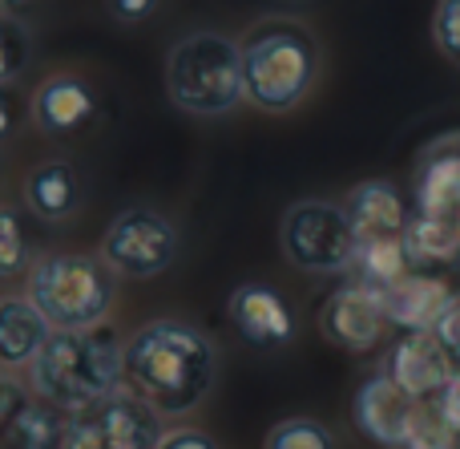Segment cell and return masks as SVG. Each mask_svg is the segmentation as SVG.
<instances>
[{
    "instance_id": "cell-1",
    "label": "cell",
    "mask_w": 460,
    "mask_h": 449,
    "mask_svg": "<svg viewBox=\"0 0 460 449\" xmlns=\"http://www.w3.org/2000/svg\"><path fill=\"white\" fill-rule=\"evenodd\" d=\"M126 381L158 413H190L218 377V348L186 320H150L121 345Z\"/></svg>"
},
{
    "instance_id": "cell-2",
    "label": "cell",
    "mask_w": 460,
    "mask_h": 449,
    "mask_svg": "<svg viewBox=\"0 0 460 449\" xmlns=\"http://www.w3.org/2000/svg\"><path fill=\"white\" fill-rule=\"evenodd\" d=\"M243 97L262 113H291L315 89L323 57L315 32L291 16H267L238 40Z\"/></svg>"
},
{
    "instance_id": "cell-3",
    "label": "cell",
    "mask_w": 460,
    "mask_h": 449,
    "mask_svg": "<svg viewBox=\"0 0 460 449\" xmlns=\"http://www.w3.org/2000/svg\"><path fill=\"white\" fill-rule=\"evenodd\" d=\"M126 381V356L110 332H53L37 361L29 364V385L40 401L61 413H81L118 393Z\"/></svg>"
},
{
    "instance_id": "cell-4",
    "label": "cell",
    "mask_w": 460,
    "mask_h": 449,
    "mask_svg": "<svg viewBox=\"0 0 460 449\" xmlns=\"http://www.w3.org/2000/svg\"><path fill=\"white\" fill-rule=\"evenodd\" d=\"M24 296L37 304L53 332H85L110 320L118 300V275L102 264V256L49 251L32 259Z\"/></svg>"
},
{
    "instance_id": "cell-5",
    "label": "cell",
    "mask_w": 460,
    "mask_h": 449,
    "mask_svg": "<svg viewBox=\"0 0 460 449\" xmlns=\"http://www.w3.org/2000/svg\"><path fill=\"white\" fill-rule=\"evenodd\" d=\"M166 97L190 118H226L243 97L238 40L215 29L186 32L166 57Z\"/></svg>"
},
{
    "instance_id": "cell-6",
    "label": "cell",
    "mask_w": 460,
    "mask_h": 449,
    "mask_svg": "<svg viewBox=\"0 0 460 449\" xmlns=\"http://www.w3.org/2000/svg\"><path fill=\"white\" fill-rule=\"evenodd\" d=\"M279 247L287 264L307 275H340L356 264V231H351L343 202L299 199L279 219Z\"/></svg>"
},
{
    "instance_id": "cell-7",
    "label": "cell",
    "mask_w": 460,
    "mask_h": 449,
    "mask_svg": "<svg viewBox=\"0 0 460 449\" xmlns=\"http://www.w3.org/2000/svg\"><path fill=\"white\" fill-rule=\"evenodd\" d=\"M182 251V231L170 215L154 207H126L110 219L102 235V264L126 280H154L166 267H174Z\"/></svg>"
},
{
    "instance_id": "cell-8",
    "label": "cell",
    "mask_w": 460,
    "mask_h": 449,
    "mask_svg": "<svg viewBox=\"0 0 460 449\" xmlns=\"http://www.w3.org/2000/svg\"><path fill=\"white\" fill-rule=\"evenodd\" d=\"M162 434V413L137 393L118 389L89 409L69 413L61 449H158Z\"/></svg>"
},
{
    "instance_id": "cell-9",
    "label": "cell",
    "mask_w": 460,
    "mask_h": 449,
    "mask_svg": "<svg viewBox=\"0 0 460 449\" xmlns=\"http://www.w3.org/2000/svg\"><path fill=\"white\" fill-rule=\"evenodd\" d=\"M388 328V312H384V296L364 283H343L319 304V332L343 353H372L384 340Z\"/></svg>"
},
{
    "instance_id": "cell-10",
    "label": "cell",
    "mask_w": 460,
    "mask_h": 449,
    "mask_svg": "<svg viewBox=\"0 0 460 449\" xmlns=\"http://www.w3.org/2000/svg\"><path fill=\"white\" fill-rule=\"evenodd\" d=\"M388 377L404 389L412 401H437L456 377L453 356L437 340V332H404L392 345Z\"/></svg>"
},
{
    "instance_id": "cell-11",
    "label": "cell",
    "mask_w": 460,
    "mask_h": 449,
    "mask_svg": "<svg viewBox=\"0 0 460 449\" xmlns=\"http://www.w3.org/2000/svg\"><path fill=\"white\" fill-rule=\"evenodd\" d=\"M226 316L234 332L254 348H283L295 340V316L287 300L267 283H238L226 300Z\"/></svg>"
},
{
    "instance_id": "cell-12",
    "label": "cell",
    "mask_w": 460,
    "mask_h": 449,
    "mask_svg": "<svg viewBox=\"0 0 460 449\" xmlns=\"http://www.w3.org/2000/svg\"><path fill=\"white\" fill-rule=\"evenodd\" d=\"M412 199L420 215L460 219V130L432 138L412 175Z\"/></svg>"
},
{
    "instance_id": "cell-13",
    "label": "cell",
    "mask_w": 460,
    "mask_h": 449,
    "mask_svg": "<svg viewBox=\"0 0 460 449\" xmlns=\"http://www.w3.org/2000/svg\"><path fill=\"white\" fill-rule=\"evenodd\" d=\"M343 215H348L351 231L359 243H384V239H404V227L412 219L404 194L388 183V178H367L356 183L343 199Z\"/></svg>"
},
{
    "instance_id": "cell-14",
    "label": "cell",
    "mask_w": 460,
    "mask_h": 449,
    "mask_svg": "<svg viewBox=\"0 0 460 449\" xmlns=\"http://www.w3.org/2000/svg\"><path fill=\"white\" fill-rule=\"evenodd\" d=\"M29 113L40 134L69 138L97 118V97L77 73H53V77H45L37 85V94H32V102H29Z\"/></svg>"
},
{
    "instance_id": "cell-15",
    "label": "cell",
    "mask_w": 460,
    "mask_h": 449,
    "mask_svg": "<svg viewBox=\"0 0 460 449\" xmlns=\"http://www.w3.org/2000/svg\"><path fill=\"white\" fill-rule=\"evenodd\" d=\"M456 300L460 296L440 275L408 272L384 292V312H388L392 328H400V332H432Z\"/></svg>"
},
{
    "instance_id": "cell-16",
    "label": "cell",
    "mask_w": 460,
    "mask_h": 449,
    "mask_svg": "<svg viewBox=\"0 0 460 449\" xmlns=\"http://www.w3.org/2000/svg\"><path fill=\"white\" fill-rule=\"evenodd\" d=\"M21 199L24 211L40 223H69L73 215L81 211L85 202V183H81V170L73 166L69 158H49L37 162V166L24 175L21 186Z\"/></svg>"
},
{
    "instance_id": "cell-17",
    "label": "cell",
    "mask_w": 460,
    "mask_h": 449,
    "mask_svg": "<svg viewBox=\"0 0 460 449\" xmlns=\"http://www.w3.org/2000/svg\"><path fill=\"white\" fill-rule=\"evenodd\" d=\"M412 409L416 401L388 377V373H376L359 385L356 401H351V413H356V426L372 437L376 445H404V434H408V421H412Z\"/></svg>"
},
{
    "instance_id": "cell-18",
    "label": "cell",
    "mask_w": 460,
    "mask_h": 449,
    "mask_svg": "<svg viewBox=\"0 0 460 449\" xmlns=\"http://www.w3.org/2000/svg\"><path fill=\"white\" fill-rule=\"evenodd\" d=\"M49 337L53 328L29 296H0V369H29Z\"/></svg>"
},
{
    "instance_id": "cell-19",
    "label": "cell",
    "mask_w": 460,
    "mask_h": 449,
    "mask_svg": "<svg viewBox=\"0 0 460 449\" xmlns=\"http://www.w3.org/2000/svg\"><path fill=\"white\" fill-rule=\"evenodd\" d=\"M404 256H408L412 272L456 264L460 259V219L420 215V211H416L404 227Z\"/></svg>"
},
{
    "instance_id": "cell-20",
    "label": "cell",
    "mask_w": 460,
    "mask_h": 449,
    "mask_svg": "<svg viewBox=\"0 0 460 449\" xmlns=\"http://www.w3.org/2000/svg\"><path fill=\"white\" fill-rule=\"evenodd\" d=\"M65 421L61 409H53L49 401H21L16 413L4 421V442L8 449H61L65 437Z\"/></svg>"
},
{
    "instance_id": "cell-21",
    "label": "cell",
    "mask_w": 460,
    "mask_h": 449,
    "mask_svg": "<svg viewBox=\"0 0 460 449\" xmlns=\"http://www.w3.org/2000/svg\"><path fill=\"white\" fill-rule=\"evenodd\" d=\"M32 239L29 227H24L21 211L0 202V280H16V275H29L32 267Z\"/></svg>"
},
{
    "instance_id": "cell-22",
    "label": "cell",
    "mask_w": 460,
    "mask_h": 449,
    "mask_svg": "<svg viewBox=\"0 0 460 449\" xmlns=\"http://www.w3.org/2000/svg\"><path fill=\"white\" fill-rule=\"evenodd\" d=\"M32 65V32L16 13L0 8V85H16Z\"/></svg>"
},
{
    "instance_id": "cell-23",
    "label": "cell",
    "mask_w": 460,
    "mask_h": 449,
    "mask_svg": "<svg viewBox=\"0 0 460 449\" xmlns=\"http://www.w3.org/2000/svg\"><path fill=\"white\" fill-rule=\"evenodd\" d=\"M456 437L460 434L448 426V418L440 413L437 401H416L408 434H404V449H460Z\"/></svg>"
},
{
    "instance_id": "cell-24",
    "label": "cell",
    "mask_w": 460,
    "mask_h": 449,
    "mask_svg": "<svg viewBox=\"0 0 460 449\" xmlns=\"http://www.w3.org/2000/svg\"><path fill=\"white\" fill-rule=\"evenodd\" d=\"M267 449H335V437L311 418H287L267 434Z\"/></svg>"
},
{
    "instance_id": "cell-25",
    "label": "cell",
    "mask_w": 460,
    "mask_h": 449,
    "mask_svg": "<svg viewBox=\"0 0 460 449\" xmlns=\"http://www.w3.org/2000/svg\"><path fill=\"white\" fill-rule=\"evenodd\" d=\"M432 40H437L440 57L460 69V0H440L432 13Z\"/></svg>"
},
{
    "instance_id": "cell-26",
    "label": "cell",
    "mask_w": 460,
    "mask_h": 449,
    "mask_svg": "<svg viewBox=\"0 0 460 449\" xmlns=\"http://www.w3.org/2000/svg\"><path fill=\"white\" fill-rule=\"evenodd\" d=\"M21 94H16V85H0V146L8 142V138L16 134V126H21Z\"/></svg>"
},
{
    "instance_id": "cell-27",
    "label": "cell",
    "mask_w": 460,
    "mask_h": 449,
    "mask_svg": "<svg viewBox=\"0 0 460 449\" xmlns=\"http://www.w3.org/2000/svg\"><path fill=\"white\" fill-rule=\"evenodd\" d=\"M432 332H437V340L445 345V353L453 356V364H456V373H460V300L448 308L445 316H440V324Z\"/></svg>"
},
{
    "instance_id": "cell-28",
    "label": "cell",
    "mask_w": 460,
    "mask_h": 449,
    "mask_svg": "<svg viewBox=\"0 0 460 449\" xmlns=\"http://www.w3.org/2000/svg\"><path fill=\"white\" fill-rule=\"evenodd\" d=\"M158 4L162 0H110V13H113V21H121V24H142L158 13Z\"/></svg>"
},
{
    "instance_id": "cell-29",
    "label": "cell",
    "mask_w": 460,
    "mask_h": 449,
    "mask_svg": "<svg viewBox=\"0 0 460 449\" xmlns=\"http://www.w3.org/2000/svg\"><path fill=\"white\" fill-rule=\"evenodd\" d=\"M158 449H218V442L210 434H202V429H170V434H162V445Z\"/></svg>"
},
{
    "instance_id": "cell-30",
    "label": "cell",
    "mask_w": 460,
    "mask_h": 449,
    "mask_svg": "<svg viewBox=\"0 0 460 449\" xmlns=\"http://www.w3.org/2000/svg\"><path fill=\"white\" fill-rule=\"evenodd\" d=\"M24 401V393H21V385H16L13 377H8V369H0V426H4L8 418L16 413V405Z\"/></svg>"
},
{
    "instance_id": "cell-31",
    "label": "cell",
    "mask_w": 460,
    "mask_h": 449,
    "mask_svg": "<svg viewBox=\"0 0 460 449\" xmlns=\"http://www.w3.org/2000/svg\"><path fill=\"white\" fill-rule=\"evenodd\" d=\"M437 405H440V413L448 418V426H453L456 434H460V373L453 377V385H448L445 393L437 397Z\"/></svg>"
},
{
    "instance_id": "cell-32",
    "label": "cell",
    "mask_w": 460,
    "mask_h": 449,
    "mask_svg": "<svg viewBox=\"0 0 460 449\" xmlns=\"http://www.w3.org/2000/svg\"><path fill=\"white\" fill-rule=\"evenodd\" d=\"M29 0H0V8H8V13H16V8H24Z\"/></svg>"
}]
</instances>
